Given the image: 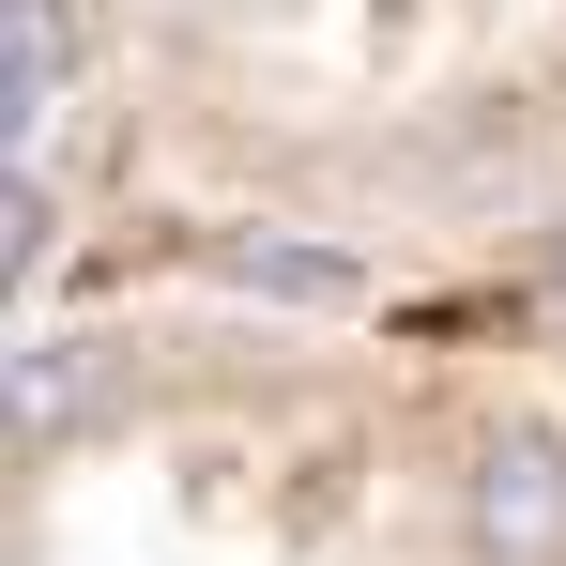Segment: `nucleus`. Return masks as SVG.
<instances>
[{
    "label": "nucleus",
    "mask_w": 566,
    "mask_h": 566,
    "mask_svg": "<svg viewBox=\"0 0 566 566\" xmlns=\"http://www.w3.org/2000/svg\"><path fill=\"white\" fill-rule=\"evenodd\" d=\"M460 521H474L490 566H566V429L505 413V429L474 444V474H460Z\"/></svg>",
    "instance_id": "nucleus-1"
},
{
    "label": "nucleus",
    "mask_w": 566,
    "mask_h": 566,
    "mask_svg": "<svg viewBox=\"0 0 566 566\" xmlns=\"http://www.w3.org/2000/svg\"><path fill=\"white\" fill-rule=\"evenodd\" d=\"M107 382H123V353H107V337H31V353H15V444H62Z\"/></svg>",
    "instance_id": "nucleus-2"
},
{
    "label": "nucleus",
    "mask_w": 566,
    "mask_h": 566,
    "mask_svg": "<svg viewBox=\"0 0 566 566\" xmlns=\"http://www.w3.org/2000/svg\"><path fill=\"white\" fill-rule=\"evenodd\" d=\"M62 62H77L62 0H0V123H15V138H46V123H62Z\"/></svg>",
    "instance_id": "nucleus-3"
},
{
    "label": "nucleus",
    "mask_w": 566,
    "mask_h": 566,
    "mask_svg": "<svg viewBox=\"0 0 566 566\" xmlns=\"http://www.w3.org/2000/svg\"><path fill=\"white\" fill-rule=\"evenodd\" d=\"M214 276L261 291V306H353V291H368L337 245H276V230H230V245H214Z\"/></svg>",
    "instance_id": "nucleus-4"
}]
</instances>
